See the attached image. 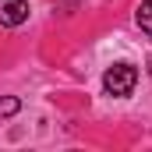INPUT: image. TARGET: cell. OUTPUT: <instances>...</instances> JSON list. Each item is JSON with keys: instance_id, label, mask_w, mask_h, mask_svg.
Listing matches in <instances>:
<instances>
[{"instance_id": "cell-1", "label": "cell", "mask_w": 152, "mask_h": 152, "mask_svg": "<svg viewBox=\"0 0 152 152\" xmlns=\"http://www.w3.org/2000/svg\"><path fill=\"white\" fill-rule=\"evenodd\" d=\"M134 81H138V67H134V64H113V67H106V75H103V88H106L110 96H131Z\"/></svg>"}, {"instance_id": "cell-2", "label": "cell", "mask_w": 152, "mask_h": 152, "mask_svg": "<svg viewBox=\"0 0 152 152\" xmlns=\"http://www.w3.org/2000/svg\"><path fill=\"white\" fill-rule=\"evenodd\" d=\"M28 21V4L25 0H0V25L4 28H18Z\"/></svg>"}, {"instance_id": "cell-3", "label": "cell", "mask_w": 152, "mask_h": 152, "mask_svg": "<svg viewBox=\"0 0 152 152\" xmlns=\"http://www.w3.org/2000/svg\"><path fill=\"white\" fill-rule=\"evenodd\" d=\"M134 21H138V28H142V32H149V36H152V0H142V4H138Z\"/></svg>"}, {"instance_id": "cell-4", "label": "cell", "mask_w": 152, "mask_h": 152, "mask_svg": "<svg viewBox=\"0 0 152 152\" xmlns=\"http://www.w3.org/2000/svg\"><path fill=\"white\" fill-rule=\"evenodd\" d=\"M18 110H21V103L14 96H0V117H14Z\"/></svg>"}, {"instance_id": "cell-5", "label": "cell", "mask_w": 152, "mask_h": 152, "mask_svg": "<svg viewBox=\"0 0 152 152\" xmlns=\"http://www.w3.org/2000/svg\"><path fill=\"white\" fill-rule=\"evenodd\" d=\"M149 75H152V60H149Z\"/></svg>"}]
</instances>
